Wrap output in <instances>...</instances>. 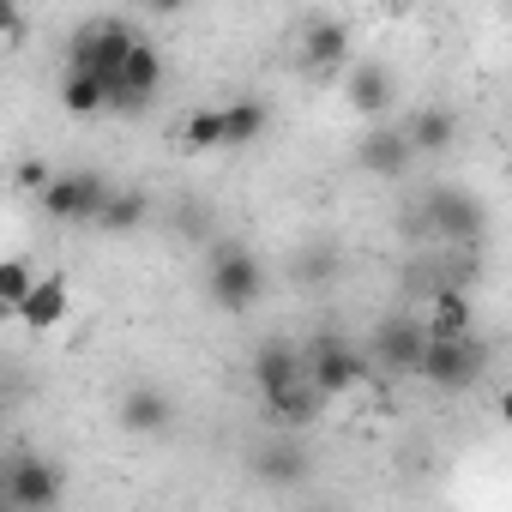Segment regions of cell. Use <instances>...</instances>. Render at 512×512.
Wrapping results in <instances>:
<instances>
[{
    "label": "cell",
    "mask_w": 512,
    "mask_h": 512,
    "mask_svg": "<svg viewBox=\"0 0 512 512\" xmlns=\"http://www.w3.org/2000/svg\"><path fill=\"white\" fill-rule=\"evenodd\" d=\"M404 229L410 235H434L446 247H476L488 235V205L470 187H434V193H422L416 211H404Z\"/></svg>",
    "instance_id": "obj_1"
},
{
    "label": "cell",
    "mask_w": 512,
    "mask_h": 512,
    "mask_svg": "<svg viewBox=\"0 0 512 512\" xmlns=\"http://www.w3.org/2000/svg\"><path fill=\"white\" fill-rule=\"evenodd\" d=\"M488 362H494V350H488L482 332H464V338H428V344H422V362H416V380H428L434 392L458 398V392H476V386L488 380Z\"/></svg>",
    "instance_id": "obj_2"
},
{
    "label": "cell",
    "mask_w": 512,
    "mask_h": 512,
    "mask_svg": "<svg viewBox=\"0 0 512 512\" xmlns=\"http://www.w3.org/2000/svg\"><path fill=\"white\" fill-rule=\"evenodd\" d=\"M205 296H211L223 314H247L253 302L266 296V266H260V253L241 247V241H217L211 260H205Z\"/></svg>",
    "instance_id": "obj_3"
},
{
    "label": "cell",
    "mask_w": 512,
    "mask_h": 512,
    "mask_svg": "<svg viewBox=\"0 0 512 512\" xmlns=\"http://www.w3.org/2000/svg\"><path fill=\"white\" fill-rule=\"evenodd\" d=\"M133 25L127 19H91V25H79L73 37H67V67H79V73H91L97 85H103V103H109V85H115V67L127 61V49H133Z\"/></svg>",
    "instance_id": "obj_4"
},
{
    "label": "cell",
    "mask_w": 512,
    "mask_h": 512,
    "mask_svg": "<svg viewBox=\"0 0 512 512\" xmlns=\"http://www.w3.org/2000/svg\"><path fill=\"white\" fill-rule=\"evenodd\" d=\"M302 374H308L326 398H344V392H356V386L368 380V350H356V344L338 338V332H320V338L302 350Z\"/></svg>",
    "instance_id": "obj_5"
},
{
    "label": "cell",
    "mask_w": 512,
    "mask_h": 512,
    "mask_svg": "<svg viewBox=\"0 0 512 512\" xmlns=\"http://www.w3.org/2000/svg\"><path fill=\"white\" fill-rule=\"evenodd\" d=\"M43 211L55 217V223H97V211H103V199H109V175L103 169H61V175H49L43 181Z\"/></svg>",
    "instance_id": "obj_6"
},
{
    "label": "cell",
    "mask_w": 512,
    "mask_h": 512,
    "mask_svg": "<svg viewBox=\"0 0 512 512\" xmlns=\"http://www.w3.org/2000/svg\"><path fill=\"white\" fill-rule=\"evenodd\" d=\"M0 488H7V506H13V512H49V506H61L67 476H61L55 458L25 452V458H7V464H0Z\"/></svg>",
    "instance_id": "obj_7"
},
{
    "label": "cell",
    "mask_w": 512,
    "mask_h": 512,
    "mask_svg": "<svg viewBox=\"0 0 512 512\" xmlns=\"http://www.w3.org/2000/svg\"><path fill=\"white\" fill-rule=\"evenodd\" d=\"M163 79H169L163 55H157L145 37H133L127 61L115 67V85H109V109H121V115H139V109H151V103H157V91H163Z\"/></svg>",
    "instance_id": "obj_8"
},
{
    "label": "cell",
    "mask_w": 512,
    "mask_h": 512,
    "mask_svg": "<svg viewBox=\"0 0 512 512\" xmlns=\"http://www.w3.org/2000/svg\"><path fill=\"white\" fill-rule=\"evenodd\" d=\"M422 344H428V326L422 314H386L374 326V344H368V362L398 374V380H416V362H422Z\"/></svg>",
    "instance_id": "obj_9"
},
{
    "label": "cell",
    "mask_w": 512,
    "mask_h": 512,
    "mask_svg": "<svg viewBox=\"0 0 512 512\" xmlns=\"http://www.w3.org/2000/svg\"><path fill=\"white\" fill-rule=\"evenodd\" d=\"M260 404H266V422L272 428H314L320 416H326V392L308 380V374H296V380H284V386H272V392H260Z\"/></svg>",
    "instance_id": "obj_10"
},
{
    "label": "cell",
    "mask_w": 512,
    "mask_h": 512,
    "mask_svg": "<svg viewBox=\"0 0 512 512\" xmlns=\"http://www.w3.org/2000/svg\"><path fill=\"white\" fill-rule=\"evenodd\" d=\"M356 163H362V175H374V181H404L410 163H416V151H410V139H404L398 127H368L362 145H356Z\"/></svg>",
    "instance_id": "obj_11"
},
{
    "label": "cell",
    "mask_w": 512,
    "mask_h": 512,
    "mask_svg": "<svg viewBox=\"0 0 512 512\" xmlns=\"http://www.w3.org/2000/svg\"><path fill=\"white\" fill-rule=\"evenodd\" d=\"M404 139H410V151L416 157H440V151H452L458 145V109H446V103H422V109H410L404 115V127H398Z\"/></svg>",
    "instance_id": "obj_12"
},
{
    "label": "cell",
    "mask_w": 512,
    "mask_h": 512,
    "mask_svg": "<svg viewBox=\"0 0 512 512\" xmlns=\"http://www.w3.org/2000/svg\"><path fill=\"white\" fill-rule=\"evenodd\" d=\"M422 326H428V338H464V332H476V296H470V290H458V284L428 290Z\"/></svg>",
    "instance_id": "obj_13"
},
{
    "label": "cell",
    "mask_w": 512,
    "mask_h": 512,
    "mask_svg": "<svg viewBox=\"0 0 512 512\" xmlns=\"http://www.w3.org/2000/svg\"><path fill=\"white\" fill-rule=\"evenodd\" d=\"M350 61V25L344 19H308L302 25V67L308 73H338Z\"/></svg>",
    "instance_id": "obj_14"
},
{
    "label": "cell",
    "mask_w": 512,
    "mask_h": 512,
    "mask_svg": "<svg viewBox=\"0 0 512 512\" xmlns=\"http://www.w3.org/2000/svg\"><path fill=\"white\" fill-rule=\"evenodd\" d=\"M67 278H55V272H37L31 278V290L19 296V308H13V320H25L31 332H49V326H61L67 320Z\"/></svg>",
    "instance_id": "obj_15"
},
{
    "label": "cell",
    "mask_w": 512,
    "mask_h": 512,
    "mask_svg": "<svg viewBox=\"0 0 512 512\" xmlns=\"http://www.w3.org/2000/svg\"><path fill=\"white\" fill-rule=\"evenodd\" d=\"M272 127V109L260 97H235V103H217V151H241Z\"/></svg>",
    "instance_id": "obj_16"
},
{
    "label": "cell",
    "mask_w": 512,
    "mask_h": 512,
    "mask_svg": "<svg viewBox=\"0 0 512 512\" xmlns=\"http://www.w3.org/2000/svg\"><path fill=\"white\" fill-rule=\"evenodd\" d=\"M392 67L386 61H356L350 67V79H344V97H350V109L356 115H368V121H380L386 109H392Z\"/></svg>",
    "instance_id": "obj_17"
},
{
    "label": "cell",
    "mask_w": 512,
    "mask_h": 512,
    "mask_svg": "<svg viewBox=\"0 0 512 512\" xmlns=\"http://www.w3.org/2000/svg\"><path fill=\"white\" fill-rule=\"evenodd\" d=\"M121 428H127V434H163V428H175V398L157 392V386H127V398H121Z\"/></svg>",
    "instance_id": "obj_18"
},
{
    "label": "cell",
    "mask_w": 512,
    "mask_h": 512,
    "mask_svg": "<svg viewBox=\"0 0 512 512\" xmlns=\"http://www.w3.org/2000/svg\"><path fill=\"white\" fill-rule=\"evenodd\" d=\"M253 386L260 392H272V386H284V380H296L302 374V350L296 344H284V338H266L260 350H253Z\"/></svg>",
    "instance_id": "obj_19"
},
{
    "label": "cell",
    "mask_w": 512,
    "mask_h": 512,
    "mask_svg": "<svg viewBox=\"0 0 512 512\" xmlns=\"http://www.w3.org/2000/svg\"><path fill=\"white\" fill-rule=\"evenodd\" d=\"M145 217H151V199L139 193V187H109V199H103V211H97V223L91 229H103V235H133V229H145Z\"/></svg>",
    "instance_id": "obj_20"
},
{
    "label": "cell",
    "mask_w": 512,
    "mask_h": 512,
    "mask_svg": "<svg viewBox=\"0 0 512 512\" xmlns=\"http://www.w3.org/2000/svg\"><path fill=\"white\" fill-rule=\"evenodd\" d=\"M253 476L272 482V488H290V482H302V476H308V452H302V446H290V440H272V446L253 452Z\"/></svg>",
    "instance_id": "obj_21"
},
{
    "label": "cell",
    "mask_w": 512,
    "mask_h": 512,
    "mask_svg": "<svg viewBox=\"0 0 512 512\" xmlns=\"http://www.w3.org/2000/svg\"><path fill=\"white\" fill-rule=\"evenodd\" d=\"M61 109H67V115H97V109H109V103H103V85H97L91 73L67 67V73H61Z\"/></svg>",
    "instance_id": "obj_22"
},
{
    "label": "cell",
    "mask_w": 512,
    "mask_h": 512,
    "mask_svg": "<svg viewBox=\"0 0 512 512\" xmlns=\"http://www.w3.org/2000/svg\"><path fill=\"white\" fill-rule=\"evenodd\" d=\"M31 278H37V266L19 260V253H7V260H0V314H13V308H19V296L31 290Z\"/></svg>",
    "instance_id": "obj_23"
},
{
    "label": "cell",
    "mask_w": 512,
    "mask_h": 512,
    "mask_svg": "<svg viewBox=\"0 0 512 512\" xmlns=\"http://www.w3.org/2000/svg\"><path fill=\"white\" fill-rule=\"evenodd\" d=\"M290 278H296V284H332V278H338V253H332V247H302Z\"/></svg>",
    "instance_id": "obj_24"
},
{
    "label": "cell",
    "mask_w": 512,
    "mask_h": 512,
    "mask_svg": "<svg viewBox=\"0 0 512 512\" xmlns=\"http://www.w3.org/2000/svg\"><path fill=\"white\" fill-rule=\"evenodd\" d=\"M181 145H193V151H217V109H193V115L181 121Z\"/></svg>",
    "instance_id": "obj_25"
},
{
    "label": "cell",
    "mask_w": 512,
    "mask_h": 512,
    "mask_svg": "<svg viewBox=\"0 0 512 512\" xmlns=\"http://www.w3.org/2000/svg\"><path fill=\"white\" fill-rule=\"evenodd\" d=\"M49 175H55V169H49V163H43V157H25V163H19V169H13V181H19V187H25V193H43V181H49Z\"/></svg>",
    "instance_id": "obj_26"
},
{
    "label": "cell",
    "mask_w": 512,
    "mask_h": 512,
    "mask_svg": "<svg viewBox=\"0 0 512 512\" xmlns=\"http://www.w3.org/2000/svg\"><path fill=\"white\" fill-rule=\"evenodd\" d=\"M25 31V13H19V0H0V37H19Z\"/></svg>",
    "instance_id": "obj_27"
},
{
    "label": "cell",
    "mask_w": 512,
    "mask_h": 512,
    "mask_svg": "<svg viewBox=\"0 0 512 512\" xmlns=\"http://www.w3.org/2000/svg\"><path fill=\"white\" fill-rule=\"evenodd\" d=\"M145 13L151 19H175V13H187V0H145Z\"/></svg>",
    "instance_id": "obj_28"
},
{
    "label": "cell",
    "mask_w": 512,
    "mask_h": 512,
    "mask_svg": "<svg viewBox=\"0 0 512 512\" xmlns=\"http://www.w3.org/2000/svg\"><path fill=\"white\" fill-rule=\"evenodd\" d=\"M0 506H7V488H0Z\"/></svg>",
    "instance_id": "obj_29"
}]
</instances>
